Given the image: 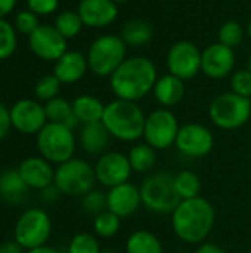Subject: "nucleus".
I'll list each match as a JSON object with an SVG mask.
<instances>
[{
	"label": "nucleus",
	"instance_id": "nucleus-1",
	"mask_svg": "<svg viewBox=\"0 0 251 253\" xmlns=\"http://www.w3.org/2000/svg\"><path fill=\"white\" fill-rule=\"evenodd\" d=\"M175 236L186 245H201L216 224L215 206L204 197L182 200L170 213Z\"/></svg>",
	"mask_w": 251,
	"mask_h": 253
},
{
	"label": "nucleus",
	"instance_id": "nucleus-2",
	"mask_svg": "<svg viewBox=\"0 0 251 253\" xmlns=\"http://www.w3.org/2000/svg\"><path fill=\"white\" fill-rule=\"evenodd\" d=\"M157 77L155 64L143 56L126 58L109 77V86L117 99L138 102L152 92Z\"/></svg>",
	"mask_w": 251,
	"mask_h": 253
},
{
	"label": "nucleus",
	"instance_id": "nucleus-3",
	"mask_svg": "<svg viewBox=\"0 0 251 253\" xmlns=\"http://www.w3.org/2000/svg\"><path fill=\"white\" fill-rule=\"evenodd\" d=\"M146 116L142 108L132 101L114 99L105 105L102 123L111 138L123 142H135L143 138Z\"/></svg>",
	"mask_w": 251,
	"mask_h": 253
},
{
	"label": "nucleus",
	"instance_id": "nucleus-4",
	"mask_svg": "<svg viewBox=\"0 0 251 253\" xmlns=\"http://www.w3.org/2000/svg\"><path fill=\"white\" fill-rule=\"evenodd\" d=\"M142 205L158 215L172 213L182 202L175 188V175L167 172L149 173L139 185Z\"/></svg>",
	"mask_w": 251,
	"mask_h": 253
},
{
	"label": "nucleus",
	"instance_id": "nucleus-5",
	"mask_svg": "<svg viewBox=\"0 0 251 253\" xmlns=\"http://www.w3.org/2000/svg\"><path fill=\"white\" fill-rule=\"evenodd\" d=\"M37 150L38 154L50 162L52 165H61L74 157L75 153V136L74 129L47 122L46 126L37 133Z\"/></svg>",
	"mask_w": 251,
	"mask_h": 253
},
{
	"label": "nucleus",
	"instance_id": "nucleus-6",
	"mask_svg": "<svg viewBox=\"0 0 251 253\" xmlns=\"http://www.w3.org/2000/svg\"><path fill=\"white\" fill-rule=\"evenodd\" d=\"M126 43L120 36L104 34L93 40L87 50L89 70L99 77H111L126 61Z\"/></svg>",
	"mask_w": 251,
	"mask_h": 253
},
{
	"label": "nucleus",
	"instance_id": "nucleus-7",
	"mask_svg": "<svg viewBox=\"0 0 251 253\" xmlns=\"http://www.w3.org/2000/svg\"><path fill=\"white\" fill-rule=\"evenodd\" d=\"M209 117L212 123L219 129H240L250 120L251 101L234 92L220 93L210 102Z\"/></svg>",
	"mask_w": 251,
	"mask_h": 253
},
{
	"label": "nucleus",
	"instance_id": "nucleus-8",
	"mask_svg": "<svg viewBox=\"0 0 251 253\" xmlns=\"http://www.w3.org/2000/svg\"><path fill=\"white\" fill-rule=\"evenodd\" d=\"M95 182H98L95 168L83 159L72 157L55 168L53 184L61 191V194L83 197L93 190Z\"/></svg>",
	"mask_w": 251,
	"mask_h": 253
},
{
	"label": "nucleus",
	"instance_id": "nucleus-9",
	"mask_svg": "<svg viewBox=\"0 0 251 253\" xmlns=\"http://www.w3.org/2000/svg\"><path fill=\"white\" fill-rule=\"evenodd\" d=\"M52 236V221L46 211L31 208L24 211L15 222L13 240L25 251L46 246Z\"/></svg>",
	"mask_w": 251,
	"mask_h": 253
},
{
	"label": "nucleus",
	"instance_id": "nucleus-10",
	"mask_svg": "<svg viewBox=\"0 0 251 253\" xmlns=\"http://www.w3.org/2000/svg\"><path fill=\"white\" fill-rule=\"evenodd\" d=\"M179 129V122L169 108H157L146 116L143 139L157 151L167 150L175 145Z\"/></svg>",
	"mask_w": 251,
	"mask_h": 253
},
{
	"label": "nucleus",
	"instance_id": "nucleus-11",
	"mask_svg": "<svg viewBox=\"0 0 251 253\" xmlns=\"http://www.w3.org/2000/svg\"><path fill=\"white\" fill-rule=\"evenodd\" d=\"M169 73L185 80L194 79L201 71V50L188 40L176 42L167 52Z\"/></svg>",
	"mask_w": 251,
	"mask_h": 253
},
{
	"label": "nucleus",
	"instance_id": "nucleus-12",
	"mask_svg": "<svg viewBox=\"0 0 251 253\" xmlns=\"http://www.w3.org/2000/svg\"><path fill=\"white\" fill-rule=\"evenodd\" d=\"M175 147L189 159H201L212 153L215 147V135L204 125L186 123L180 126Z\"/></svg>",
	"mask_w": 251,
	"mask_h": 253
},
{
	"label": "nucleus",
	"instance_id": "nucleus-13",
	"mask_svg": "<svg viewBox=\"0 0 251 253\" xmlns=\"http://www.w3.org/2000/svg\"><path fill=\"white\" fill-rule=\"evenodd\" d=\"M10 125L22 135H37L49 122L44 105L34 99H19L9 108Z\"/></svg>",
	"mask_w": 251,
	"mask_h": 253
},
{
	"label": "nucleus",
	"instance_id": "nucleus-14",
	"mask_svg": "<svg viewBox=\"0 0 251 253\" xmlns=\"http://www.w3.org/2000/svg\"><path fill=\"white\" fill-rule=\"evenodd\" d=\"M93 168L96 181L108 190L129 182L133 172L127 156L117 151H108L99 156Z\"/></svg>",
	"mask_w": 251,
	"mask_h": 253
},
{
	"label": "nucleus",
	"instance_id": "nucleus-15",
	"mask_svg": "<svg viewBox=\"0 0 251 253\" xmlns=\"http://www.w3.org/2000/svg\"><path fill=\"white\" fill-rule=\"evenodd\" d=\"M28 46L37 58L56 62L67 52V39L53 25L43 24L28 36Z\"/></svg>",
	"mask_w": 251,
	"mask_h": 253
},
{
	"label": "nucleus",
	"instance_id": "nucleus-16",
	"mask_svg": "<svg viewBox=\"0 0 251 253\" xmlns=\"http://www.w3.org/2000/svg\"><path fill=\"white\" fill-rule=\"evenodd\" d=\"M235 67V53L232 47L222 43H212L201 52V71L215 80L223 79Z\"/></svg>",
	"mask_w": 251,
	"mask_h": 253
},
{
	"label": "nucleus",
	"instance_id": "nucleus-17",
	"mask_svg": "<svg viewBox=\"0 0 251 253\" xmlns=\"http://www.w3.org/2000/svg\"><path fill=\"white\" fill-rule=\"evenodd\" d=\"M16 169L30 190L41 191L53 184L55 168L41 156H31L24 159Z\"/></svg>",
	"mask_w": 251,
	"mask_h": 253
},
{
	"label": "nucleus",
	"instance_id": "nucleus-18",
	"mask_svg": "<svg viewBox=\"0 0 251 253\" xmlns=\"http://www.w3.org/2000/svg\"><path fill=\"white\" fill-rule=\"evenodd\" d=\"M142 199L139 187L132 182H124L121 185L112 187L107 193V209L115 213L118 218H129L141 208Z\"/></svg>",
	"mask_w": 251,
	"mask_h": 253
},
{
	"label": "nucleus",
	"instance_id": "nucleus-19",
	"mask_svg": "<svg viewBox=\"0 0 251 253\" xmlns=\"http://www.w3.org/2000/svg\"><path fill=\"white\" fill-rule=\"evenodd\" d=\"M77 12L83 25L90 28L108 27L118 16V7L114 0H81Z\"/></svg>",
	"mask_w": 251,
	"mask_h": 253
},
{
	"label": "nucleus",
	"instance_id": "nucleus-20",
	"mask_svg": "<svg viewBox=\"0 0 251 253\" xmlns=\"http://www.w3.org/2000/svg\"><path fill=\"white\" fill-rule=\"evenodd\" d=\"M87 70V58L83 53L77 50H67L55 62L53 76L61 82V84H74L83 79Z\"/></svg>",
	"mask_w": 251,
	"mask_h": 253
},
{
	"label": "nucleus",
	"instance_id": "nucleus-21",
	"mask_svg": "<svg viewBox=\"0 0 251 253\" xmlns=\"http://www.w3.org/2000/svg\"><path fill=\"white\" fill-rule=\"evenodd\" d=\"M109 132L102 122L83 125L78 135L80 147L89 156H102L109 144Z\"/></svg>",
	"mask_w": 251,
	"mask_h": 253
},
{
	"label": "nucleus",
	"instance_id": "nucleus-22",
	"mask_svg": "<svg viewBox=\"0 0 251 253\" xmlns=\"http://www.w3.org/2000/svg\"><path fill=\"white\" fill-rule=\"evenodd\" d=\"M152 93L160 105H163L164 108H170V107L178 105L183 99L185 83L182 79L169 73L155 82Z\"/></svg>",
	"mask_w": 251,
	"mask_h": 253
},
{
	"label": "nucleus",
	"instance_id": "nucleus-23",
	"mask_svg": "<svg viewBox=\"0 0 251 253\" xmlns=\"http://www.w3.org/2000/svg\"><path fill=\"white\" fill-rule=\"evenodd\" d=\"M28 190L18 169H6L0 173V199L6 203L18 205Z\"/></svg>",
	"mask_w": 251,
	"mask_h": 253
},
{
	"label": "nucleus",
	"instance_id": "nucleus-24",
	"mask_svg": "<svg viewBox=\"0 0 251 253\" xmlns=\"http://www.w3.org/2000/svg\"><path fill=\"white\" fill-rule=\"evenodd\" d=\"M72 111L78 123H96L102 122L105 104L93 95H80L72 101Z\"/></svg>",
	"mask_w": 251,
	"mask_h": 253
},
{
	"label": "nucleus",
	"instance_id": "nucleus-25",
	"mask_svg": "<svg viewBox=\"0 0 251 253\" xmlns=\"http://www.w3.org/2000/svg\"><path fill=\"white\" fill-rule=\"evenodd\" d=\"M152 36H154V30H152L151 24L145 19L136 18V19H130L124 24L120 37L123 39L126 46L139 47V46L149 43L152 40Z\"/></svg>",
	"mask_w": 251,
	"mask_h": 253
},
{
	"label": "nucleus",
	"instance_id": "nucleus-26",
	"mask_svg": "<svg viewBox=\"0 0 251 253\" xmlns=\"http://www.w3.org/2000/svg\"><path fill=\"white\" fill-rule=\"evenodd\" d=\"M124 249L126 253H164L161 240L146 230L133 231L127 237Z\"/></svg>",
	"mask_w": 251,
	"mask_h": 253
},
{
	"label": "nucleus",
	"instance_id": "nucleus-27",
	"mask_svg": "<svg viewBox=\"0 0 251 253\" xmlns=\"http://www.w3.org/2000/svg\"><path fill=\"white\" fill-rule=\"evenodd\" d=\"M44 110H46V116L49 122L61 123L71 129H75L78 125V120L75 119L74 111H72V102H68L64 98L56 96L44 102Z\"/></svg>",
	"mask_w": 251,
	"mask_h": 253
},
{
	"label": "nucleus",
	"instance_id": "nucleus-28",
	"mask_svg": "<svg viewBox=\"0 0 251 253\" xmlns=\"http://www.w3.org/2000/svg\"><path fill=\"white\" fill-rule=\"evenodd\" d=\"M132 170L136 173H149L157 163V150H154L146 142L136 144L130 148L127 154Z\"/></svg>",
	"mask_w": 251,
	"mask_h": 253
},
{
	"label": "nucleus",
	"instance_id": "nucleus-29",
	"mask_svg": "<svg viewBox=\"0 0 251 253\" xmlns=\"http://www.w3.org/2000/svg\"><path fill=\"white\" fill-rule=\"evenodd\" d=\"M175 188L180 200H189L200 197L203 184L200 176L192 170H182L175 175Z\"/></svg>",
	"mask_w": 251,
	"mask_h": 253
},
{
	"label": "nucleus",
	"instance_id": "nucleus-30",
	"mask_svg": "<svg viewBox=\"0 0 251 253\" xmlns=\"http://www.w3.org/2000/svg\"><path fill=\"white\" fill-rule=\"evenodd\" d=\"M93 231L101 239H111L114 237L121 227V218H118L115 213L109 212L108 209L98 213L93 218Z\"/></svg>",
	"mask_w": 251,
	"mask_h": 253
},
{
	"label": "nucleus",
	"instance_id": "nucleus-31",
	"mask_svg": "<svg viewBox=\"0 0 251 253\" xmlns=\"http://www.w3.org/2000/svg\"><path fill=\"white\" fill-rule=\"evenodd\" d=\"M53 27L58 30V33L68 39L75 37L81 28H83V21L78 15V12H72V10H64L61 12L56 18H55V24Z\"/></svg>",
	"mask_w": 251,
	"mask_h": 253
},
{
	"label": "nucleus",
	"instance_id": "nucleus-32",
	"mask_svg": "<svg viewBox=\"0 0 251 253\" xmlns=\"http://www.w3.org/2000/svg\"><path fill=\"white\" fill-rule=\"evenodd\" d=\"M16 30L4 18H0V61L7 59L16 50Z\"/></svg>",
	"mask_w": 251,
	"mask_h": 253
},
{
	"label": "nucleus",
	"instance_id": "nucleus-33",
	"mask_svg": "<svg viewBox=\"0 0 251 253\" xmlns=\"http://www.w3.org/2000/svg\"><path fill=\"white\" fill-rule=\"evenodd\" d=\"M101 246L98 239L89 233H78L75 234L70 243L67 253H101Z\"/></svg>",
	"mask_w": 251,
	"mask_h": 253
},
{
	"label": "nucleus",
	"instance_id": "nucleus-34",
	"mask_svg": "<svg viewBox=\"0 0 251 253\" xmlns=\"http://www.w3.org/2000/svg\"><path fill=\"white\" fill-rule=\"evenodd\" d=\"M217 36H219V43L234 49L235 46H238L243 42L244 30L237 21H226L219 28Z\"/></svg>",
	"mask_w": 251,
	"mask_h": 253
},
{
	"label": "nucleus",
	"instance_id": "nucleus-35",
	"mask_svg": "<svg viewBox=\"0 0 251 253\" xmlns=\"http://www.w3.org/2000/svg\"><path fill=\"white\" fill-rule=\"evenodd\" d=\"M59 87H61V82L53 74L43 76L37 82V84L34 87V93H36V96H37L38 101L47 102V101H50V99H53V98L58 96Z\"/></svg>",
	"mask_w": 251,
	"mask_h": 253
},
{
	"label": "nucleus",
	"instance_id": "nucleus-36",
	"mask_svg": "<svg viewBox=\"0 0 251 253\" xmlns=\"http://www.w3.org/2000/svg\"><path fill=\"white\" fill-rule=\"evenodd\" d=\"M81 206L87 213L96 216L98 213L107 211V193H102L99 190L89 191L81 197Z\"/></svg>",
	"mask_w": 251,
	"mask_h": 253
},
{
	"label": "nucleus",
	"instance_id": "nucleus-37",
	"mask_svg": "<svg viewBox=\"0 0 251 253\" xmlns=\"http://www.w3.org/2000/svg\"><path fill=\"white\" fill-rule=\"evenodd\" d=\"M231 92L244 96L251 98V71L247 70H237L232 77H231Z\"/></svg>",
	"mask_w": 251,
	"mask_h": 253
},
{
	"label": "nucleus",
	"instance_id": "nucleus-38",
	"mask_svg": "<svg viewBox=\"0 0 251 253\" xmlns=\"http://www.w3.org/2000/svg\"><path fill=\"white\" fill-rule=\"evenodd\" d=\"M38 18L36 13H33L30 9L28 10H21L15 15V21H13V27L16 30V33L21 34H27L30 36L33 31L37 30L38 27Z\"/></svg>",
	"mask_w": 251,
	"mask_h": 253
},
{
	"label": "nucleus",
	"instance_id": "nucleus-39",
	"mask_svg": "<svg viewBox=\"0 0 251 253\" xmlns=\"http://www.w3.org/2000/svg\"><path fill=\"white\" fill-rule=\"evenodd\" d=\"M28 9L38 15H50L53 13L58 6H59V0H27Z\"/></svg>",
	"mask_w": 251,
	"mask_h": 253
},
{
	"label": "nucleus",
	"instance_id": "nucleus-40",
	"mask_svg": "<svg viewBox=\"0 0 251 253\" xmlns=\"http://www.w3.org/2000/svg\"><path fill=\"white\" fill-rule=\"evenodd\" d=\"M12 129V125H10V116H9V110L7 107L0 102V142L3 139H6V136L9 135Z\"/></svg>",
	"mask_w": 251,
	"mask_h": 253
},
{
	"label": "nucleus",
	"instance_id": "nucleus-41",
	"mask_svg": "<svg viewBox=\"0 0 251 253\" xmlns=\"http://www.w3.org/2000/svg\"><path fill=\"white\" fill-rule=\"evenodd\" d=\"M59 196H61V191L56 188V185L55 184H52V185H49L47 188H44V190H41L40 191V197H41V200H44V202H55V200H58L59 199Z\"/></svg>",
	"mask_w": 251,
	"mask_h": 253
},
{
	"label": "nucleus",
	"instance_id": "nucleus-42",
	"mask_svg": "<svg viewBox=\"0 0 251 253\" xmlns=\"http://www.w3.org/2000/svg\"><path fill=\"white\" fill-rule=\"evenodd\" d=\"M27 251L21 248L15 240H9L0 245V253H25Z\"/></svg>",
	"mask_w": 251,
	"mask_h": 253
},
{
	"label": "nucleus",
	"instance_id": "nucleus-43",
	"mask_svg": "<svg viewBox=\"0 0 251 253\" xmlns=\"http://www.w3.org/2000/svg\"><path fill=\"white\" fill-rule=\"evenodd\" d=\"M194 253H226L220 246L215 243H201Z\"/></svg>",
	"mask_w": 251,
	"mask_h": 253
},
{
	"label": "nucleus",
	"instance_id": "nucleus-44",
	"mask_svg": "<svg viewBox=\"0 0 251 253\" xmlns=\"http://www.w3.org/2000/svg\"><path fill=\"white\" fill-rule=\"evenodd\" d=\"M16 4V0H0V18L9 15Z\"/></svg>",
	"mask_w": 251,
	"mask_h": 253
},
{
	"label": "nucleus",
	"instance_id": "nucleus-45",
	"mask_svg": "<svg viewBox=\"0 0 251 253\" xmlns=\"http://www.w3.org/2000/svg\"><path fill=\"white\" fill-rule=\"evenodd\" d=\"M25 253H59L56 249L50 248V246H41V248H37V249H31V251H27Z\"/></svg>",
	"mask_w": 251,
	"mask_h": 253
},
{
	"label": "nucleus",
	"instance_id": "nucleus-46",
	"mask_svg": "<svg viewBox=\"0 0 251 253\" xmlns=\"http://www.w3.org/2000/svg\"><path fill=\"white\" fill-rule=\"evenodd\" d=\"M246 33H247V36L251 39V18L249 19V22H247V28H246Z\"/></svg>",
	"mask_w": 251,
	"mask_h": 253
},
{
	"label": "nucleus",
	"instance_id": "nucleus-47",
	"mask_svg": "<svg viewBox=\"0 0 251 253\" xmlns=\"http://www.w3.org/2000/svg\"><path fill=\"white\" fill-rule=\"evenodd\" d=\"M101 253H118V252H115V251H112V249H105V251H102Z\"/></svg>",
	"mask_w": 251,
	"mask_h": 253
},
{
	"label": "nucleus",
	"instance_id": "nucleus-48",
	"mask_svg": "<svg viewBox=\"0 0 251 253\" xmlns=\"http://www.w3.org/2000/svg\"><path fill=\"white\" fill-rule=\"evenodd\" d=\"M115 3H127V1H130V0H114Z\"/></svg>",
	"mask_w": 251,
	"mask_h": 253
},
{
	"label": "nucleus",
	"instance_id": "nucleus-49",
	"mask_svg": "<svg viewBox=\"0 0 251 253\" xmlns=\"http://www.w3.org/2000/svg\"><path fill=\"white\" fill-rule=\"evenodd\" d=\"M249 70L251 71V55H250V59H249Z\"/></svg>",
	"mask_w": 251,
	"mask_h": 253
},
{
	"label": "nucleus",
	"instance_id": "nucleus-50",
	"mask_svg": "<svg viewBox=\"0 0 251 253\" xmlns=\"http://www.w3.org/2000/svg\"><path fill=\"white\" fill-rule=\"evenodd\" d=\"M178 253H192V252H189V251H182V252H178Z\"/></svg>",
	"mask_w": 251,
	"mask_h": 253
}]
</instances>
